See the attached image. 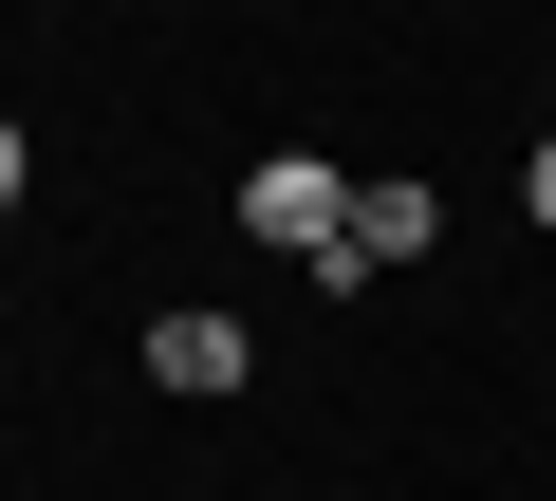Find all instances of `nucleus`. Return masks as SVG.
<instances>
[{
	"label": "nucleus",
	"mask_w": 556,
	"mask_h": 501,
	"mask_svg": "<svg viewBox=\"0 0 556 501\" xmlns=\"http://www.w3.org/2000/svg\"><path fill=\"white\" fill-rule=\"evenodd\" d=\"M223 223H241V241H278V261H334V241H353V167H334V149H260Z\"/></svg>",
	"instance_id": "obj_1"
},
{
	"label": "nucleus",
	"mask_w": 556,
	"mask_h": 501,
	"mask_svg": "<svg viewBox=\"0 0 556 501\" xmlns=\"http://www.w3.org/2000/svg\"><path fill=\"white\" fill-rule=\"evenodd\" d=\"M427 241H445V186H353V241H334V261H316V298H371V279H408L427 261Z\"/></svg>",
	"instance_id": "obj_2"
},
{
	"label": "nucleus",
	"mask_w": 556,
	"mask_h": 501,
	"mask_svg": "<svg viewBox=\"0 0 556 501\" xmlns=\"http://www.w3.org/2000/svg\"><path fill=\"white\" fill-rule=\"evenodd\" d=\"M241 372H260V335H241L223 298H167V316H149V390H186V409H241Z\"/></svg>",
	"instance_id": "obj_3"
},
{
	"label": "nucleus",
	"mask_w": 556,
	"mask_h": 501,
	"mask_svg": "<svg viewBox=\"0 0 556 501\" xmlns=\"http://www.w3.org/2000/svg\"><path fill=\"white\" fill-rule=\"evenodd\" d=\"M20 186H38V130H20V112H0V223H20Z\"/></svg>",
	"instance_id": "obj_4"
},
{
	"label": "nucleus",
	"mask_w": 556,
	"mask_h": 501,
	"mask_svg": "<svg viewBox=\"0 0 556 501\" xmlns=\"http://www.w3.org/2000/svg\"><path fill=\"white\" fill-rule=\"evenodd\" d=\"M519 186H538V223H556V130H538V167H519Z\"/></svg>",
	"instance_id": "obj_5"
},
{
	"label": "nucleus",
	"mask_w": 556,
	"mask_h": 501,
	"mask_svg": "<svg viewBox=\"0 0 556 501\" xmlns=\"http://www.w3.org/2000/svg\"><path fill=\"white\" fill-rule=\"evenodd\" d=\"M538 130H556V57H538Z\"/></svg>",
	"instance_id": "obj_6"
}]
</instances>
